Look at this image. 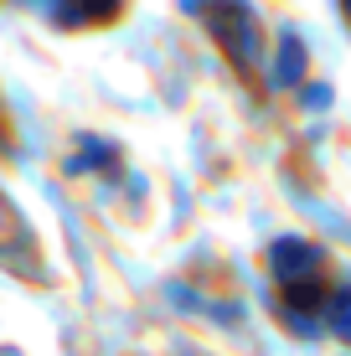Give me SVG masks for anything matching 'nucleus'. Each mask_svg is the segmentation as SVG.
I'll use <instances>...</instances> for the list:
<instances>
[{
  "label": "nucleus",
  "instance_id": "1",
  "mask_svg": "<svg viewBox=\"0 0 351 356\" xmlns=\"http://www.w3.org/2000/svg\"><path fill=\"white\" fill-rule=\"evenodd\" d=\"M269 268H274V294H279V310L289 325L305 330V336L331 325L351 341V284L331 268V259L316 243L279 238L269 248Z\"/></svg>",
  "mask_w": 351,
  "mask_h": 356
},
{
  "label": "nucleus",
  "instance_id": "2",
  "mask_svg": "<svg viewBox=\"0 0 351 356\" xmlns=\"http://www.w3.org/2000/svg\"><path fill=\"white\" fill-rule=\"evenodd\" d=\"M186 6L207 10L202 26L217 36V47L227 52V63L253 78V57H259V21H253V10L243 6V0H186Z\"/></svg>",
  "mask_w": 351,
  "mask_h": 356
},
{
  "label": "nucleus",
  "instance_id": "3",
  "mask_svg": "<svg viewBox=\"0 0 351 356\" xmlns=\"http://www.w3.org/2000/svg\"><path fill=\"white\" fill-rule=\"evenodd\" d=\"M16 243H21V248H31V243H26V227H21V212L0 196V259H10V248H16Z\"/></svg>",
  "mask_w": 351,
  "mask_h": 356
},
{
  "label": "nucleus",
  "instance_id": "4",
  "mask_svg": "<svg viewBox=\"0 0 351 356\" xmlns=\"http://www.w3.org/2000/svg\"><path fill=\"white\" fill-rule=\"evenodd\" d=\"M341 16H346V26H351V0H341Z\"/></svg>",
  "mask_w": 351,
  "mask_h": 356
}]
</instances>
